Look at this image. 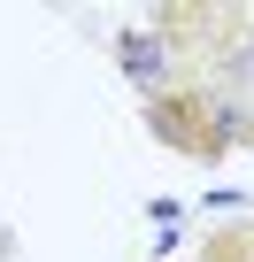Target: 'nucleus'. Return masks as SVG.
I'll use <instances>...</instances> for the list:
<instances>
[{
    "mask_svg": "<svg viewBox=\"0 0 254 262\" xmlns=\"http://www.w3.org/2000/svg\"><path fill=\"white\" fill-rule=\"evenodd\" d=\"M246 139H254V123H246Z\"/></svg>",
    "mask_w": 254,
    "mask_h": 262,
    "instance_id": "4",
    "label": "nucleus"
},
{
    "mask_svg": "<svg viewBox=\"0 0 254 262\" xmlns=\"http://www.w3.org/2000/svg\"><path fill=\"white\" fill-rule=\"evenodd\" d=\"M147 123H154L162 147H177L193 162H223V147H231V116L208 85H162L147 100Z\"/></svg>",
    "mask_w": 254,
    "mask_h": 262,
    "instance_id": "1",
    "label": "nucleus"
},
{
    "mask_svg": "<svg viewBox=\"0 0 254 262\" xmlns=\"http://www.w3.org/2000/svg\"><path fill=\"white\" fill-rule=\"evenodd\" d=\"M154 24L170 31L177 54H200V62H231V54L254 39V16H246V8H162Z\"/></svg>",
    "mask_w": 254,
    "mask_h": 262,
    "instance_id": "2",
    "label": "nucleus"
},
{
    "mask_svg": "<svg viewBox=\"0 0 254 262\" xmlns=\"http://www.w3.org/2000/svg\"><path fill=\"white\" fill-rule=\"evenodd\" d=\"M208 262H254V224H231L208 239Z\"/></svg>",
    "mask_w": 254,
    "mask_h": 262,
    "instance_id": "3",
    "label": "nucleus"
}]
</instances>
